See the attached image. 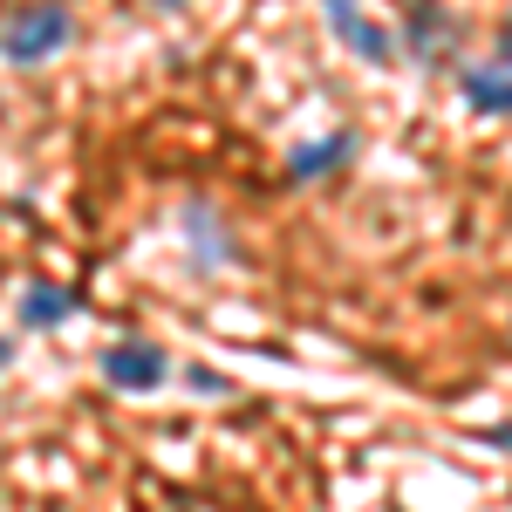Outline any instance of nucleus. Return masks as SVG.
<instances>
[{"label": "nucleus", "instance_id": "obj_6", "mask_svg": "<svg viewBox=\"0 0 512 512\" xmlns=\"http://www.w3.org/2000/svg\"><path fill=\"white\" fill-rule=\"evenodd\" d=\"M21 315L35 321V328H55V321L69 315V294H55V287H28V294H21Z\"/></svg>", "mask_w": 512, "mask_h": 512}, {"label": "nucleus", "instance_id": "obj_2", "mask_svg": "<svg viewBox=\"0 0 512 512\" xmlns=\"http://www.w3.org/2000/svg\"><path fill=\"white\" fill-rule=\"evenodd\" d=\"M103 376L117 383V390H158L164 383V349L158 342H110L103 349Z\"/></svg>", "mask_w": 512, "mask_h": 512}, {"label": "nucleus", "instance_id": "obj_4", "mask_svg": "<svg viewBox=\"0 0 512 512\" xmlns=\"http://www.w3.org/2000/svg\"><path fill=\"white\" fill-rule=\"evenodd\" d=\"M465 103L485 110V117H512V69L506 62H499V69H472V76H465Z\"/></svg>", "mask_w": 512, "mask_h": 512}, {"label": "nucleus", "instance_id": "obj_5", "mask_svg": "<svg viewBox=\"0 0 512 512\" xmlns=\"http://www.w3.org/2000/svg\"><path fill=\"white\" fill-rule=\"evenodd\" d=\"M355 151V137L342 130V137H328V144H315V151H294V178H315V171H328V164H342Z\"/></svg>", "mask_w": 512, "mask_h": 512}, {"label": "nucleus", "instance_id": "obj_3", "mask_svg": "<svg viewBox=\"0 0 512 512\" xmlns=\"http://www.w3.org/2000/svg\"><path fill=\"white\" fill-rule=\"evenodd\" d=\"M328 28L342 35V48H349V55H362V62H376V69H383V62L396 55L390 28H376V21H369V14H362L355 0H328Z\"/></svg>", "mask_w": 512, "mask_h": 512}, {"label": "nucleus", "instance_id": "obj_7", "mask_svg": "<svg viewBox=\"0 0 512 512\" xmlns=\"http://www.w3.org/2000/svg\"><path fill=\"white\" fill-rule=\"evenodd\" d=\"M499 48H506V69H512V21H506V35H499Z\"/></svg>", "mask_w": 512, "mask_h": 512}, {"label": "nucleus", "instance_id": "obj_8", "mask_svg": "<svg viewBox=\"0 0 512 512\" xmlns=\"http://www.w3.org/2000/svg\"><path fill=\"white\" fill-rule=\"evenodd\" d=\"M158 7H178V0H158Z\"/></svg>", "mask_w": 512, "mask_h": 512}, {"label": "nucleus", "instance_id": "obj_1", "mask_svg": "<svg viewBox=\"0 0 512 512\" xmlns=\"http://www.w3.org/2000/svg\"><path fill=\"white\" fill-rule=\"evenodd\" d=\"M62 41H69V14L41 0V7H21V14L7 21V35H0V55H7L14 69H35V62H48Z\"/></svg>", "mask_w": 512, "mask_h": 512}]
</instances>
